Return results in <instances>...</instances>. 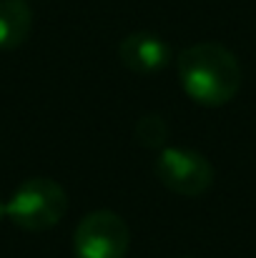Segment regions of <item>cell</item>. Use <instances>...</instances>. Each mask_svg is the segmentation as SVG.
<instances>
[{
	"mask_svg": "<svg viewBox=\"0 0 256 258\" xmlns=\"http://www.w3.org/2000/svg\"><path fill=\"white\" fill-rule=\"evenodd\" d=\"M178 83L201 105H226L241 88V66L229 48L196 43L178 55Z\"/></svg>",
	"mask_w": 256,
	"mask_h": 258,
	"instance_id": "obj_1",
	"label": "cell"
},
{
	"mask_svg": "<svg viewBox=\"0 0 256 258\" xmlns=\"http://www.w3.org/2000/svg\"><path fill=\"white\" fill-rule=\"evenodd\" d=\"M66 208H68V198L61 183L45 175H35L23 180L15 188L13 198L5 203V216L18 228L40 233L53 228L66 216Z\"/></svg>",
	"mask_w": 256,
	"mask_h": 258,
	"instance_id": "obj_2",
	"label": "cell"
},
{
	"mask_svg": "<svg viewBox=\"0 0 256 258\" xmlns=\"http://www.w3.org/2000/svg\"><path fill=\"white\" fill-rule=\"evenodd\" d=\"M131 246V231L126 221L113 211H93L76 228V258H126Z\"/></svg>",
	"mask_w": 256,
	"mask_h": 258,
	"instance_id": "obj_3",
	"label": "cell"
},
{
	"mask_svg": "<svg viewBox=\"0 0 256 258\" xmlns=\"http://www.w3.org/2000/svg\"><path fill=\"white\" fill-rule=\"evenodd\" d=\"M156 178L178 196L196 198L214 185V166L191 148H164L153 163Z\"/></svg>",
	"mask_w": 256,
	"mask_h": 258,
	"instance_id": "obj_4",
	"label": "cell"
},
{
	"mask_svg": "<svg viewBox=\"0 0 256 258\" xmlns=\"http://www.w3.org/2000/svg\"><path fill=\"white\" fill-rule=\"evenodd\" d=\"M121 63L136 76H153L171 63V48L153 33H131L118 45Z\"/></svg>",
	"mask_w": 256,
	"mask_h": 258,
	"instance_id": "obj_5",
	"label": "cell"
},
{
	"mask_svg": "<svg viewBox=\"0 0 256 258\" xmlns=\"http://www.w3.org/2000/svg\"><path fill=\"white\" fill-rule=\"evenodd\" d=\"M33 10L25 0H0V50H13L28 40Z\"/></svg>",
	"mask_w": 256,
	"mask_h": 258,
	"instance_id": "obj_6",
	"label": "cell"
},
{
	"mask_svg": "<svg viewBox=\"0 0 256 258\" xmlns=\"http://www.w3.org/2000/svg\"><path fill=\"white\" fill-rule=\"evenodd\" d=\"M169 138V125L161 115L151 113V115H143L138 123H136V141L146 148H161Z\"/></svg>",
	"mask_w": 256,
	"mask_h": 258,
	"instance_id": "obj_7",
	"label": "cell"
},
{
	"mask_svg": "<svg viewBox=\"0 0 256 258\" xmlns=\"http://www.w3.org/2000/svg\"><path fill=\"white\" fill-rule=\"evenodd\" d=\"M3 218H8V216H5V203L0 201V221H3Z\"/></svg>",
	"mask_w": 256,
	"mask_h": 258,
	"instance_id": "obj_8",
	"label": "cell"
}]
</instances>
